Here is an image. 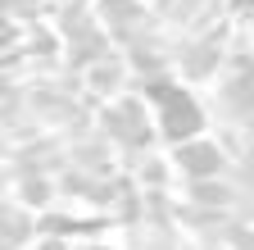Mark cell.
<instances>
[{
  "label": "cell",
  "instance_id": "cell-1",
  "mask_svg": "<svg viewBox=\"0 0 254 250\" xmlns=\"http://www.w3.org/2000/svg\"><path fill=\"white\" fill-rule=\"evenodd\" d=\"M182 164H190V168L204 173V168H213V155L209 150H182Z\"/></svg>",
  "mask_w": 254,
  "mask_h": 250
}]
</instances>
